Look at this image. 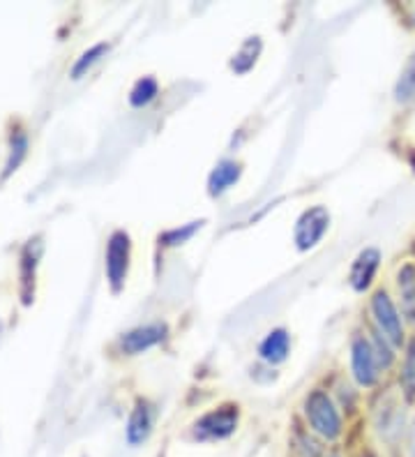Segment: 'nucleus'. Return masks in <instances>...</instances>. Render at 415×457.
Returning a JSON list of instances; mask_svg holds the SVG:
<instances>
[{
    "label": "nucleus",
    "mask_w": 415,
    "mask_h": 457,
    "mask_svg": "<svg viewBox=\"0 0 415 457\" xmlns=\"http://www.w3.org/2000/svg\"><path fill=\"white\" fill-rule=\"evenodd\" d=\"M371 346H374V353H377L378 368H390V365H393V352L387 349L386 337H383L381 333H374V342H371Z\"/></svg>",
    "instance_id": "19"
},
{
    "label": "nucleus",
    "mask_w": 415,
    "mask_h": 457,
    "mask_svg": "<svg viewBox=\"0 0 415 457\" xmlns=\"http://www.w3.org/2000/svg\"><path fill=\"white\" fill-rule=\"evenodd\" d=\"M402 381H404L406 391L415 393V340L409 349V356H406L404 374H402Z\"/></svg>",
    "instance_id": "20"
},
{
    "label": "nucleus",
    "mask_w": 415,
    "mask_h": 457,
    "mask_svg": "<svg viewBox=\"0 0 415 457\" xmlns=\"http://www.w3.org/2000/svg\"><path fill=\"white\" fill-rule=\"evenodd\" d=\"M378 262H381V252L377 247H367L358 254L351 268V285L355 291H365L371 285V279L378 270Z\"/></svg>",
    "instance_id": "9"
},
{
    "label": "nucleus",
    "mask_w": 415,
    "mask_h": 457,
    "mask_svg": "<svg viewBox=\"0 0 415 457\" xmlns=\"http://www.w3.org/2000/svg\"><path fill=\"white\" fill-rule=\"evenodd\" d=\"M240 179V164L233 162V160H224L215 167V171L211 173V180H208V187H211V195L217 196L221 192H227L236 180Z\"/></svg>",
    "instance_id": "10"
},
{
    "label": "nucleus",
    "mask_w": 415,
    "mask_h": 457,
    "mask_svg": "<svg viewBox=\"0 0 415 457\" xmlns=\"http://www.w3.org/2000/svg\"><path fill=\"white\" fill-rule=\"evenodd\" d=\"M415 97V54L411 56V61L406 62V70L402 72V79L397 84V100L406 102Z\"/></svg>",
    "instance_id": "16"
},
{
    "label": "nucleus",
    "mask_w": 415,
    "mask_h": 457,
    "mask_svg": "<svg viewBox=\"0 0 415 457\" xmlns=\"http://www.w3.org/2000/svg\"><path fill=\"white\" fill-rule=\"evenodd\" d=\"M332 457H337V455H332Z\"/></svg>",
    "instance_id": "22"
},
{
    "label": "nucleus",
    "mask_w": 415,
    "mask_h": 457,
    "mask_svg": "<svg viewBox=\"0 0 415 457\" xmlns=\"http://www.w3.org/2000/svg\"><path fill=\"white\" fill-rule=\"evenodd\" d=\"M371 310H374V317H377L378 333L386 337L387 342H393L394 346H399L404 342V326H402V317H399L397 307L393 305L390 295L386 291H378L371 301Z\"/></svg>",
    "instance_id": "5"
},
{
    "label": "nucleus",
    "mask_w": 415,
    "mask_h": 457,
    "mask_svg": "<svg viewBox=\"0 0 415 457\" xmlns=\"http://www.w3.org/2000/svg\"><path fill=\"white\" fill-rule=\"evenodd\" d=\"M238 428V409L221 407L205 413L199 423L194 425V436L199 441H220L227 439Z\"/></svg>",
    "instance_id": "3"
},
{
    "label": "nucleus",
    "mask_w": 415,
    "mask_h": 457,
    "mask_svg": "<svg viewBox=\"0 0 415 457\" xmlns=\"http://www.w3.org/2000/svg\"><path fill=\"white\" fill-rule=\"evenodd\" d=\"M411 457H415V423L411 428Z\"/></svg>",
    "instance_id": "21"
},
{
    "label": "nucleus",
    "mask_w": 415,
    "mask_h": 457,
    "mask_svg": "<svg viewBox=\"0 0 415 457\" xmlns=\"http://www.w3.org/2000/svg\"><path fill=\"white\" fill-rule=\"evenodd\" d=\"M328 227H330V215L323 206H314L310 211H304L300 215L298 224H295V245L298 250H310V247L319 245L321 238L326 236Z\"/></svg>",
    "instance_id": "4"
},
{
    "label": "nucleus",
    "mask_w": 415,
    "mask_h": 457,
    "mask_svg": "<svg viewBox=\"0 0 415 457\" xmlns=\"http://www.w3.org/2000/svg\"><path fill=\"white\" fill-rule=\"evenodd\" d=\"M26 153H28V137L26 132L17 129V132L12 134V151H10V160H7L5 176H10L12 171H17V167L23 162Z\"/></svg>",
    "instance_id": "15"
},
{
    "label": "nucleus",
    "mask_w": 415,
    "mask_h": 457,
    "mask_svg": "<svg viewBox=\"0 0 415 457\" xmlns=\"http://www.w3.org/2000/svg\"><path fill=\"white\" fill-rule=\"evenodd\" d=\"M304 411H307V420H310L311 429H314L316 435H321L328 441L337 439L339 432H342V419H339L337 409H335V404H332V400L326 393H311Z\"/></svg>",
    "instance_id": "1"
},
{
    "label": "nucleus",
    "mask_w": 415,
    "mask_h": 457,
    "mask_svg": "<svg viewBox=\"0 0 415 457\" xmlns=\"http://www.w3.org/2000/svg\"><path fill=\"white\" fill-rule=\"evenodd\" d=\"M153 425H155L153 407L148 402H138L128 420V429H125V439H128L129 446H141L144 441H148V436L153 435Z\"/></svg>",
    "instance_id": "7"
},
{
    "label": "nucleus",
    "mask_w": 415,
    "mask_h": 457,
    "mask_svg": "<svg viewBox=\"0 0 415 457\" xmlns=\"http://www.w3.org/2000/svg\"><path fill=\"white\" fill-rule=\"evenodd\" d=\"M288 346H291V340H288L286 330H272L266 340L261 342L259 353L266 358L268 362H282L284 358L288 356Z\"/></svg>",
    "instance_id": "11"
},
{
    "label": "nucleus",
    "mask_w": 415,
    "mask_h": 457,
    "mask_svg": "<svg viewBox=\"0 0 415 457\" xmlns=\"http://www.w3.org/2000/svg\"><path fill=\"white\" fill-rule=\"evenodd\" d=\"M129 236L125 231H113L106 243V254H104V268H106V279L113 291H120L125 285L129 268Z\"/></svg>",
    "instance_id": "2"
},
{
    "label": "nucleus",
    "mask_w": 415,
    "mask_h": 457,
    "mask_svg": "<svg viewBox=\"0 0 415 457\" xmlns=\"http://www.w3.org/2000/svg\"><path fill=\"white\" fill-rule=\"evenodd\" d=\"M351 362H353V374L360 386L377 384L378 361L369 340H365V337H355L353 346H351Z\"/></svg>",
    "instance_id": "6"
},
{
    "label": "nucleus",
    "mask_w": 415,
    "mask_h": 457,
    "mask_svg": "<svg viewBox=\"0 0 415 457\" xmlns=\"http://www.w3.org/2000/svg\"><path fill=\"white\" fill-rule=\"evenodd\" d=\"M162 340H164V326H141V328H134L122 335L120 346L125 353L137 356V353L145 352V349L155 346Z\"/></svg>",
    "instance_id": "8"
},
{
    "label": "nucleus",
    "mask_w": 415,
    "mask_h": 457,
    "mask_svg": "<svg viewBox=\"0 0 415 457\" xmlns=\"http://www.w3.org/2000/svg\"><path fill=\"white\" fill-rule=\"evenodd\" d=\"M157 90H160V86H157V81L153 77L138 79L137 86H134L132 93H129V102H132V106L148 104V102L155 100Z\"/></svg>",
    "instance_id": "14"
},
{
    "label": "nucleus",
    "mask_w": 415,
    "mask_h": 457,
    "mask_svg": "<svg viewBox=\"0 0 415 457\" xmlns=\"http://www.w3.org/2000/svg\"><path fill=\"white\" fill-rule=\"evenodd\" d=\"M397 289L402 295V307L409 314L411 321H415V266L406 263L397 275Z\"/></svg>",
    "instance_id": "12"
},
{
    "label": "nucleus",
    "mask_w": 415,
    "mask_h": 457,
    "mask_svg": "<svg viewBox=\"0 0 415 457\" xmlns=\"http://www.w3.org/2000/svg\"><path fill=\"white\" fill-rule=\"evenodd\" d=\"M201 224L203 222H192L185 228H171V231H166L160 240H164V245H180V243H185V240H189L196 234V228H199Z\"/></svg>",
    "instance_id": "18"
},
{
    "label": "nucleus",
    "mask_w": 415,
    "mask_h": 457,
    "mask_svg": "<svg viewBox=\"0 0 415 457\" xmlns=\"http://www.w3.org/2000/svg\"><path fill=\"white\" fill-rule=\"evenodd\" d=\"M259 51H261V42L259 37H252L247 39L243 45V49L236 54V58H233V70L238 72L240 67H243V61H247V70L256 62V56H259Z\"/></svg>",
    "instance_id": "17"
},
{
    "label": "nucleus",
    "mask_w": 415,
    "mask_h": 457,
    "mask_svg": "<svg viewBox=\"0 0 415 457\" xmlns=\"http://www.w3.org/2000/svg\"><path fill=\"white\" fill-rule=\"evenodd\" d=\"M106 51H109V45H106V42H100V45L90 46L88 51H83L81 56L77 58V62H74V67H72V77H74V79H81L83 74L88 72L90 67L95 65V62H97V61H100L102 56H104Z\"/></svg>",
    "instance_id": "13"
}]
</instances>
